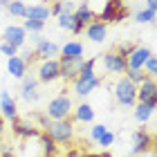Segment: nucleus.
Returning a JSON list of instances; mask_svg holds the SVG:
<instances>
[{
    "label": "nucleus",
    "instance_id": "obj_44",
    "mask_svg": "<svg viewBox=\"0 0 157 157\" xmlns=\"http://www.w3.org/2000/svg\"><path fill=\"white\" fill-rule=\"evenodd\" d=\"M141 157H155V153H153V151H148V153H144Z\"/></svg>",
    "mask_w": 157,
    "mask_h": 157
},
{
    "label": "nucleus",
    "instance_id": "obj_12",
    "mask_svg": "<svg viewBox=\"0 0 157 157\" xmlns=\"http://www.w3.org/2000/svg\"><path fill=\"white\" fill-rule=\"evenodd\" d=\"M27 40V32L23 29V25H7L2 29V43H9L13 47H23Z\"/></svg>",
    "mask_w": 157,
    "mask_h": 157
},
{
    "label": "nucleus",
    "instance_id": "obj_38",
    "mask_svg": "<svg viewBox=\"0 0 157 157\" xmlns=\"http://www.w3.org/2000/svg\"><path fill=\"white\" fill-rule=\"evenodd\" d=\"M0 157H16V153H13V146L5 144V146H2V151H0Z\"/></svg>",
    "mask_w": 157,
    "mask_h": 157
},
{
    "label": "nucleus",
    "instance_id": "obj_3",
    "mask_svg": "<svg viewBox=\"0 0 157 157\" xmlns=\"http://www.w3.org/2000/svg\"><path fill=\"white\" fill-rule=\"evenodd\" d=\"M128 7L121 2V0H108V2L103 5V9L99 11V20H101V23H119V20H124V18H128Z\"/></svg>",
    "mask_w": 157,
    "mask_h": 157
},
{
    "label": "nucleus",
    "instance_id": "obj_45",
    "mask_svg": "<svg viewBox=\"0 0 157 157\" xmlns=\"http://www.w3.org/2000/svg\"><path fill=\"white\" fill-rule=\"evenodd\" d=\"M2 146H5V144H2V137H0V151H2Z\"/></svg>",
    "mask_w": 157,
    "mask_h": 157
},
{
    "label": "nucleus",
    "instance_id": "obj_30",
    "mask_svg": "<svg viewBox=\"0 0 157 157\" xmlns=\"http://www.w3.org/2000/svg\"><path fill=\"white\" fill-rule=\"evenodd\" d=\"M23 29L29 32V34H40L43 29H45V23H43V20H25Z\"/></svg>",
    "mask_w": 157,
    "mask_h": 157
},
{
    "label": "nucleus",
    "instance_id": "obj_4",
    "mask_svg": "<svg viewBox=\"0 0 157 157\" xmlns=\"http://www.w3.org/2000/svg\"><path fill=\"white\" fill-rule=\"evenodd\" d=\"M115 99L119 105H126V108H132L137 103V85L130 83L126 76H121L117 85H115Z\"/></svg>",
    "mask_w": 157,
    "mask_h": 157
},
{
    "label": "nucleus",
    "instance_id": "obj_26",
    "mask_svg": "<svg viewBox=\"0 0 157 157\" xmlns=\"http://www.w3.org/2000/svg\"><path fill=\"white\" fill-rule=\"evenodd\" d=\"M56 25L65 32H74V13H59L56 16Z\"/></svg>",
    "mask_w": 157,
    "mask_h": 157
},
{
    "label": "nucleus",
    "instance_id": "obj_17",
    "mask_svg": "<svg viewBox=\"0 0 157 157\" xmlns=\"http://www.w3.org/2000/svg\"><path fill=\"white\" fill-rule=\"evenodd\" d=\"M83 32H85V36H88L92 43H103L105 36H108V25L101 23L99 18H94V20H92V23L85 27Z\"/></svg>",
    "mask_w": 157,
    "mask_h": 157
},
{
    "label": "nucleus",
    "instance_id": "obj_8",
    "mask_svg": "<svg viewBox=\"0 0 157 157\" xmlns=\"http://www.w3.org/2000/svg\"><path fill=\"white\" fill-rule=\"evenodd\" d=\"M94 18H97V13L90 9V2H78L74 9V32L72 34H83V29Z\"/></svg>",
    "mask_w": 157,
    "mask_h": 157
},
{
    "label": "nucleus",
    "instance_id": "obj_21",
    "mask_svg": "<svg viewBox=\"0 0 157 157\" xmlns=\"http://www.w3.org/2000/svg\"><path fill=\"white\" fill-rule=\"evenodd\" d=\"M72 115H74V121H78V124H92L94 121V108L83 101L72 110Z\"/></svg>",
    "mask_w": 157,
    "mask_h": 157
},
{
    "label": "nucleus",
    "instance_id": "obj_35",
    "mask_svg": "<svg viewBox=\"0 0 157 157\" xmlns=\"http://www.w3.org/2000/svg\"><path fill=\"white\" fill-rule=\"evenodd\" d=\"M49 13H52V16L63 13V0H54V5H49Z\"/></svg>",
    "mask_w": 157,
    "mask_h": 157
},
{
    "label": "nucleus",
    "instance_id": "obj_27",
    "mask_svg": "<svg viewBox=\"0 0 157 157\" xmlns=\"http://www.w3.org/2000/svg\"><path fill=\"white\" fill-rule=\"evenodd\" d=\"M135 20H137V23H141V25H144V23H157V13L144 7V9H139L137 13H135Z\"/></svg>",
    "mask_w": 157,
    "mask_h": 157
},
{
    "label": "nucleus",
    "instance_id": "obj_9",
    "mask_svg": "<svg viewBox=\"0 0 157 157\" xmlns=\"http://www.w3.org/2000/svg\"><path fill=\"white\" fill-rule=\"evenodd\" d=\"M130 139H132V157H141L153 148V135L146 128H137Z\"/></svg>",
    "mask_w": 157,
    "mask_h": 157
},
{
    "label": "nucleus",
    "instance_id": "obj_15",
    "mask_svg": "<svg viewBox=\"0 0 157 157\" xmlns=\"http://www.w3.org/2000/svg\"><path fill=\"white\" fill-rule=\"evenodd\" d=\"M13 124V135L16 137H23V139H32V137H36L38 139V135H40V130H38V126H34L32 121H29V117L27 119H16V121H11Z\"/></svg>",
    "mask_w": 157,
    "mask_h": 157
},
{
    "label": "nucleus",
    "instance_id": "obj_34",
    "mask_svg": "<svg viewBox=\"0 0 157 157\" xmlns=\"http://www.w3.org/2000/svg\"><path fill=\"white\" fill-rule=\"evenodd\" d=\"M0 52H2L7 59H11V56H18V47H13V45H9V43L0 40Z\"/></svg>",
    "mask_w": 157,
    "mask_h": 157
},
{
    "label": "nucleus",
    "instance_id": "obj_29",
    "mask_svg": "<svg viewBox=\"0 0 157 157\" xmlns=\"http://www.w3.org/2000/svg\"><path fill=\"white\" fill-rule=\"evenodd\" d=\"M108 130H110V128L105 126V124H94V126L90 128V139H92V141L97 144V141L101 139V137H103V135L108 132Z\"/></svg>",
    "mask_w": 157,
    "mask_h": 157
},
{
    "label": "nucleus",
    "instance_id": "obj_10",
    "mask_svg": "<svg viewBox=\"0 0 157 157\" xmlns=\"http://www.w3.org/2000/svg\"><path fill=\"white\" fill-rule=\"evenodd\" d=\"M83 61L85 59H59V63H61V78H63V81L74 83L76 78L81 76Z\"/></svg>",
    "mask_w": 157,
    "mask_h": 157
},
{
    "label": "nucleus",
    "instance_id": "obj_16",
    "mask_svg": "<svg viewBox=\"0 0 157 157\" xmlns=\"http://www.w3.org/2000/svg\"><path fill=\"white\" fill-rule=\"evenodd\" d=\"M0 112H2V117L9 119V121H16V119H18V105H16V99H13L7 90L0 92Z\"/></svg>",
    "mask_w": 157,
    "mask_h": 157
},
{
    "label": "nucleus",
    "instance_id": "obj_25",
    "mask_svg": "<svg viewBox=\"0 0 157 157\" xmlns=\"http://www.w3.org/2000/svg\"><path fill=\"white\" fill-rule=\"evenodd\" d=\"M7 13H9L11 18H25V13H27V5L23 2V0H11L9 7H7Z\"/></svg>",
    "mask_w": 157,
    "mask_h": 157
},
{
    "label": "nucleus",
    "instance_id": "obj_1",
    "mask_svg": "<svg viewBox=\"0 0 157 157\" xmlns=\"http://www.w3.org/2000/svg\"><path fill=\"white\" fill-rule=\"evenodd\" d=\"M45 132L52 137L59 146H70L74 141V124L72 119H61V121H49Z\"/></svg>",
    "mask_w": 157,
    "mask_h": 157
},
{
    "label": "nucleus",
    "instance_id": "obj_24",
    "mask_svg": "<svg viewBox=\"0 0 157 157\" xmlns=\"http://www.w3.org/2000/svg\"><path fill=\"white\" fill-rule=\"evenodd\" d=\"M153 115H155V108H151L148 103H141V101L135 103V112H132L135 121H139V124H146V121L151 119Z\"/></svg>",
    "mask_w": 157,
    "mask_h": 157
},
{
    "label": "nucleus",
    "instance_id": "obj_33",
    "mask_svg": "<svg viewBox=\"0 0 157 157\" xmlns=\"http://www.w3.org/2000/svg\"><path fill=\"white\" fill-rule=\"evenodd\" d=\"M65 157H88V151L83 146H70L65 151Z\"/></svg>",
    "mask_w": 157,
    "mask_h": 157
},
{
    "label": "nucleus",
    "instance_id": "obj_13",
    "mask_svg": "<svg viewBox=\"0 0 157 157\" xmlns=\"http://www.w3.org/2000/svg\"><path fill=\"white\" fill-rule=\"evenodd\" d=\"M103 67L108 70L110 74H124L126 70H128L126 59L117 52V49H112V52H105V54H103Z\"/></svg>",
    "mask_w": 157,
    "mask_h": 157
},
{
    "label": "nucleus",
    "instance_id": "obj_47",
    "mask_svg": "<svg viewBox=\"0 0 157 157\" xmlns=\"http://www.w3.org/2000/svg\"><path fill=\"white\" fill-rule=\"evenodd\" d=\"M121 157H132V155H121Z\"/></svg>",
    "mask_w": 157,
    "mask_h": 157
},
{
    "label": "nucleus",
    "instance_id": "obj_6",
    "mask_svg": "<svg viewBox=\"0 0 157 157\" xmlns=\"http://www.w3.org/2000/svg\"><path fill=\"white\" fill-rule=\"evenodd\" d=\"M36 78H38V83H54V81H59L61 78V63H59V59L40 61Z\"/></svg>",
    "mask_w": 157,
    "mask_h": 157
},
{
    "label": "nucleus",
    "instance_id": "obj_20",
    "mask_svg": "<svg viewBox=\"0 0 157 157\" xmlns=\"http://www.w3.org/2000/svg\"><path fill=\"white\" fill-rule=\"evenodd\" d=\"M83 52H85L83 43L67 40L65 45H61V56H59V59H83Z\"/></svg>",
    "mask_w": 157,
    "mask_h": 157
},
{
    "label": "nucleus",
    "instance_id": "obj_22",
    "mask_svg": "<svg viewBox=\"0 0 157 157\" xmlns=\"http://www.w3.org/2000/svg\"><path fill=\"white\" fill-rule=\"evenodd\" d=\"M52 16L49 13V5H43V2H38V5H29L27 7V13H25V18L27 20H45Z\"/></svg>",
    "mask_w": 157,
    "mask_h": 157
},
{
    "label": "nucleus",
    "instance_id": "obj_14",
    "mask_svg": "<svg viewBox=\"0 0 157 157\" xmlns=\"http://www.w3.org/2000/svg\"><path fill=\"white\" fill-rule=\"evenodd\" d=\"M151 54L153 52L146 45H137L130 54L126 56V65L130 70H144V65H146V61H148V56H151Z\"/></svg>",
    "mask_w": 157,
    "mask_h": 157
},
{
    "label": "nucleus",
    "instance_id": "obj_7",
    "mask_svg": "<svg viewBox=\"0 0 157 157\" xmlns=\"http://www.w3.org/2000/svg\"><path fill=\"white\" fill-rule=\"evenodd\" d=\"M137 101L148 103L151 108L157 110V78L146 76V78H144V83L137 85Z\"/></svg>",
    "mask_w": 157,
    "mask_h": 157
},
{
    "label": "nucleus",
    "instance_id": "obj_42",
    "mask_svg": "<svg viewBox=\"0 0 157 157\" xmlns=\"http://www.w3.org/2000/svg\"><path fill=\"white\" fill-rule=\"evenodd\" d=\"M151 151L155 153V157H157V132L153 135V148H151Z\"/></svg>",
    "mask_w": 157,
    "mask_h": 157
},
{
    "label": "nucleus",
    "instance_id": "obj_41",
    "mask_svg": "<svg viewBox=\"0 0 157 157\" xmlns=\"http://www.w3.org/2000/svg\"><path fill=\"white\" fill-rule=\"evenodd\" d=\"M11 0H0V11H7V7H9Z\"/></svg>",
    "mask_w": 157,
    "mask_h": 157
},
{
    "label": "nucleus",
    "instance_id": "obj_18",
    "mask_svg": "<svg viewBox=\"0 0 157 157\" xmlns=\"http://www.w3.org/2000/svg\"><path fill=\"white\" fill-rule=\"evenodd\" d=\"M27 70H29V63H27L23 56H11V59H7V72H9L13 78H23L27 74Z\"/></svg>",
    "mask_w": 157,
    "mask_h": 157
},
{
    "label": "nucleus",
    "instance_id": "obj_37",
    "mask_svg": "<svg viewBox=\"0 0 157 157\" xmlns=\"http://www.w3.org/2000/svg\"><path fill=\"white\" fill-rule=\"evenodd\" d=\"M135 47H137V45H132V43H128V45H121V47L117 49V52H119V54H121V56H124V59H126V56L130 54V52H132Z\"/></svg>",
    "mask_w": 157,
    "mask_h": 157
},
{
    "label": "nucleus",
    "instance_id": "obj_2",
    "mask_svg": "<svg viewBox=\"0 0 157 157\" xmlns=\"http://www.w3.org/2000/svg\"><path fill=\"white\" fill-rule=\"evenodd\" d=\"M74 105H72V99H70L65 92H61V94H56L52 101L47 103L45 108V117L52 119V121H61V119H70L72 115Z\"/></svg>",
    "mask_w": 157,
    "mask_h": 157
},
{
    "label": "nucleus",
    "instance_id": "obj_5",
    "mask_svg": "<svg viewBox=\"0 0 157 157\" xmlns=\"http://www.w3.org/2000/svg\"><path fill=\"white\" fill-rule=\"evenodd\" d=\"M32 40H34V54L36 59L40 61H47V59H59L61 56V45H56L54 40L49 38H43L40 34H32Z\"/></svg>",
    "mask_w": 157,
    "mask_h": 157
},
{
    "label": "nucleus",
    "instance_id": "obj_43",
    "mask_svg": "<svg viewBox=\"0 0 157 157\" xmlns=\"http://www.w3.org/2000/svg\"><path fill=\"white\" fill-rule=\"evenodd\" d=\"M2 132H5V121H2V117H0V137H2Z\"/></svg>",
    "mask_w": 157,
    "mask_h": 157
},
{
    "label": "nucleus",
    "instance_id": "obj_19",
    "mask_svg": "<svg viewBox=\"0 0 157 157\" xmlns=\"http://www.w3.org/2000/svg\"><path fill=\"white\" fill-rule=\"evenodd\" d=\"M99 83H101L99 76H94V78H76V81H74V94H78L83 99V97L92 94V92L99 88Z\"/></svg>",
    "mask_w": 157,
    "mask_h": 157
},
{
    "label": "nucleus",
    "instance_id": "obj_32",
    "mask_svg": "<svg viewBox=\"0 0 157 157\" xmlns=\"http://www.w3.org/2000/svg\"><path fill=\"white\" fill-rule=\"evenodd\" d=\"M115 139H117V135H115V132H112V130H108V132H105V135H103V137H101V139H99V141H97V146H101V148H103V151H108V148H110L112 144H115Z\"/></svg>",
    "mask_w": 157,
    "mask_h": 157
},
{
    "label": "nucleus",
    "instance_id": "obj_31",
    "mask_svg": "<svg viewBox=\"0 0 157 157\" xmlns=\"http://www.w3.org/2000/svg\"><path fill=\"white\" fill-rule=\"evenodd\" d=\"M144 72H146V76L157 78V54L148 56V61H146V65H144Z\"/></svg>",
    "mask_w": 157,
    "mask_h": 157
},
{
    "label": "nucleus",
    "instance_id": "obj_39",
    "mask_svg": "<svg viewBox=\"0 0 157 157\" xmlns=\"http://www.w3.org/2000/svg\"><path fill=\"white\" fill-rule=\"evenodd\" d=\"M146 9H151L157 13V0H146Z\"/></svg>",
    "mask_w": 157,
    "mask_h": 157
},
{
    "label": "nucleus",
    "instance_id": "obj_36",
    "mask_svg": "<svg viewBox=\"0 0 157 157\" xmlns=\"http://www.w3.org/2000/svg\"><path fill=\"white\" fill-rule=\"evenodd\" d=\"M76 9V2H72V0H63V13H74Z\"/></svg>",
    "mask_w": 157,
    "mask_h": 157
},
{
    "label": "nucleus",
    "instance_id": "obj_40",
    "mask_svg": "<svg viewBox=\"0 0 157 157\" xmlns=\"http://www.w3.org/2000/svg\"><path fill=\"white\" fill-rule=\"evenodd\" d=\"M88 157H112L108 151H103V153H88Z\"/></svg>",
    "mask_w": 157,
    "mask_h": 157
},
{
    "label": "nucleus",
    "instance_id": "obj_11",
    "mask_svg": "<svg viewBox=\"0 0 157 157\" xmlns=\"http://www.w3.org/2000/svg\"><path fill=\"white\" fill-rule=\"evenodd\" d=\"M20 99H25L27 103H34V101L40 99L36 74H25L23 78H20Z\"/></svg>",
    "mask_w": 157,
    "mask_h": 157
},
{
    "label": "nucleus",
    "instance_id": "obj_48",
    "mask_svg": "<svg viewBox=\"0 0 157 157\" xmlns=\"http://www.w3.org/2000/svg\"><path fill=\"white\" fill-rule=\"evenodd\" d=\"M40 157H43V155H40Z\"/></svg>",
    "mask_w": 157,
    "mask_h": 157
},
{
    "label": "nucleus",
    "instance_id": "obj_46",
    "mask_svg": "<svg viewBox=\"0 0 157 157\" xmlns=\"http://www.w3.org/2000/svg\"><path fill=\"white\" fill-rule=\"evenodd\" d=\"M121 2H124V5H128V0H121Z\"/></svg>",
    "mask_w": 157,
    "mask_h": 157
},
{
    "label": "nucleus",
    "instance_id": "obj_23",
    "mask_svg": "<svg viewBox=\"0 0 157 157\" xmlns=\"http://www.w3.org/2000/svg\"><path fill=\"white\" fill-rule=\"evenodd\" d=\"M38 141H40V153H43V157H56V153H59V144H56L47 132H40L38 135Z\"/></svg>",
    "mask_w": 157,
    "mask_h": 157
},
{
    "label": "nucleus",
    "instance_id": "obj_28",
    "mask_svg": "<svg viewBox=\"0 0 157 157\" xmlns=\"http://www.w3.org/2000/svg\"><path fill=\"white\" fill-rule=\"evenodd\" d=\"M124 76H126L130 83L141 85V83H144V78H146V72H144V70H130V67H128L126 72H124Z\"/></svg>",
    "mask_w": 157,
    "mask_h": 157
}]
</instances>
